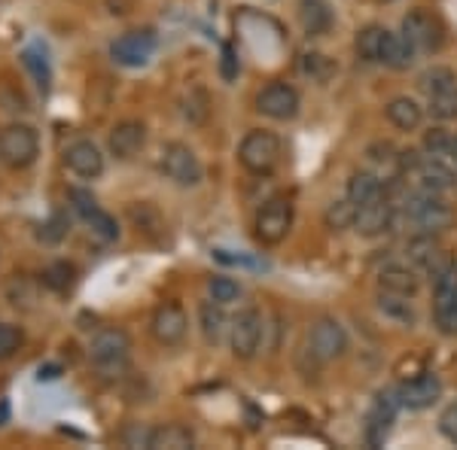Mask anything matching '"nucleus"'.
Listing matches in <instances>:
<instances>
[{"label": "nucleus", "mask_w": 457, "mask_h": 450, "mask_svg": "<svg viewBox=\"0 0 457 450\" xmlns=\"http://www.w3.org/2000/svg\"><path fill=\"white\" fill-rule=\"evenodd\" d=\"M403 217L409 219V225L415 228V234H439L454 223L452 204L442 201L436 192L411 189L403 198Z\"/></svg>", "instance_id": "1"}, {"label": "nucleus", "mask_w": 457, "mask_h": 450, "mask_svg": "<svg viewBox=\"0 0 457 450\" xmlns=\"http://www.w3.org/2000/svg\"><path fill=\"white\" fill-rule=\"evenodd\" d=\"M88 359L98 368L101 378H122L129 372L131 363V338L125 329L107 326L101 331H95L92 344H88Z\"/></svg>", "instance_id": "2"}, {"label": "nucleus", "mask_w": 457, "mask_h": 450, "mask_svg": "<svg viewBox=\"0 0 457 450\" xmlns=\"http://www.w3.org/2000/svg\"><path fill=\"white\" fill-rule=\"evenodd\" d=\"M281 159H284V143L275 131H265V128L247 131L238 146L241 168L253 176H271L278 171V165H281Z\"/></svg>", "instance_id": "3"}, {"label": "nucleus", "mask_w": 457, "mask_h": 450, "mask_svg": "<svg viewBox=\"0 0 457 450\" xmlns=\"http://www.w3.org/2000/svg\"><path fill=\"white\" fill-rule=\"evenodd\" d=\"M40 156V135L31 125L12 122L0 128V161L12 171H25Z\"/></svg>", "instance_id": "4"}, {"label": "nucleus", "mask_w": 457, "mask_h": 450, "mask_svg": "<svg viewBox=\"0 0 457 450\" xmlns=\"http://www.w3.org/2000/svg\"><path fill=\"white\" fill-rule=\"evenodd\" d=\"M159 171L168 176V180L174 183V186L180 189H193L202 183V161L193 150H189L187 143H180V140H168L165 146H162L159 152Z\"/></svg>", "instance_id": "5"}, {"label": "nucleus", "mask_w": 457, "mask_h": 450, "mask_svg": "<svg viewBox=\"0 0 457 450\" xmlns=\"http://www.w3.org/2000/svg\"><path fill=\"white\" fill-rule=\"evenodd\" d=\"M293 228V201L287 195H275L256 210L253 234L262 247H278Z\"/></svg>", "instance_id": "6"}, {"label": "nucleus", "mask_w": 457, "mask_h": 450, "mask_svg": "<svg viewBox=\"0 0 457 450\" xmlns=\"http://www.w3.org/2000/svg\"><path fill=\"white\" fill-rule=\"evenodd\" d=\"M308 353L317 363H336L348 353V331L333 316H320L312 329H308Z\"/></svg>", "instance_id": "7"}, {"label": "nucleus", "mask_w": 457, "mask_h": 450, "mask_svg": "<svg viewBox=\"0 0 457 450\" xmlns=\"http://www.w3.org/2000/svg\"><path fill=\"white\" fill-rule=\"evenodd\" d=\"M433 283V323L442 335H457V265H448Z\"/></svg>", "instance_id": "8"}, {"label": "nucleus", "mask_w": 457, "mask_h": 450, "mask_svg": "<svg viewBox=\"0 0 457 450\" xmlns=\"http://www.w3.org/2000/svg\"><path fill=\"white\" fill-rule=\"evenodd\" d=\"M403 37L415 53H439L445 43V28L430 10H411L403 16Z\"/></svg>", "instance_id": "9"}, {"label": "nucleus", "mask_w": 457, "mask_h": 450, "mask_svg": "<svg viewBox=\"0 0 457 450\" xmlns=\"http://www.w3.org/2000/svg\"><path fill=\"white\" fill-rule=\"evenodd\" d=\"M159 49V37L150 28H137V31H129L122 37H116L110 43V58L122 68H144L150 64V58L156 55Z\"/></svg>", "instance_id": "10"}, {"label": "nucleus", "mask_w": 457, "mask_h": 450, "mask_svg": "<svg viewBox=\"0 0 457 450\" xmlns=\"http://www.w3.org/2000/svg\"><path fill=\"white\" fill-rule=\"evenodd\" d=\"M299 107H302L299 92L290 83H281V79H271V83L262 86L260 94H256V113H262L265 119L290 122L299 116Z\"/></svg>", "instance_id": "11"}, {"label": "nucleus", "mask_w": 457, "mask_h": 450, "mask_svg": "<svg viewBox=\"0 0 457 450\" xmlns=\"http://www.w3.org/2000/svg\"><path fill=\"white\" fill-rule=\"evenodd\" d=\"M262 335H265V320L256 307H245L238 316L232 320L228 326V344H232V353L235 359H253L260 353V344H262Z\"/></svg>", "instance_id": "12"}, {"label": "nucleus", "mask_w": 457, "mask_h": 450, "mask_svg": "<svg viewBox=\"0 0 457 450\" xmlns=\"http://www.w3.org/2000/svg\"><path fill=\"white\" fill-rule=\"evenodd\" d=\"M150 331L162 347H180L183 341H187L189 316L180 305H177V301H165V305H159L156 311H153Z\"/></svg>", "instance_id": "13"}, {"label": "nucleus", "mask_w": 457, "mask_h": 450, "mask_svg": "<svg viewBox=\"0 0 457 450\" xmlns=\"http://www.w3.org/2000/svg\"><path fill=\"white\" fill-rule=\"evenodd\" d=\"M64 168L79 180H98L104 174V152L98 150L95 140H73L64 150Z\"/></svg>", "instance_id": "14"}, {"label": "nucleus", "mask_w": 457, "mask_h": 450, "mask_svg": "<svg viewBox=\"0 0 457 450\" xmlns=\"http://www.w3.org/2000/svg\"><path fill=\"white\" fill-rule=\"evenodd\" d=\"M396 223V204L390 198H375V201L357 208V219H353V232L363 238H378V234L390 232Z\"/></svg>", "instance_id": "15"}, {"label": "nucleus", "mask_w": 457, "mask_h": 450, "mask_svg": "<svg viewBox=\"0 0 457 450\" xmlns=\"http://www.w3.org/2000/svg\"><path fill=\"white\" fill-rule=\"evenodd\" d=\"M144 143H146V125L141 119H122L110 128V137H107L110 156L129 161L144 150Z\"/></svg>", "instance_id": "16"}, {"label": "nucleus", "mask_w": 457, "mask_h": 450, "mask_svg": "<svg viewBox=\"0 0 457 450\" xmlns=\"http://www.w3.org/2000/svg\"><path fill=\"white\" fill-rule=\"evenodd\" d=\"M396 393H400L403 408H409V411H424V408H430V405H436V402H439L442 383H439L436 374L424 372V374H418V378H411V380L400 383V387H396Z\"/></svg>", "instance_id": "17"}, {"label": "nucleus", "mask_w": 457, "mask_h": 450, "mask_svg": "<svg viewBox=\"0 0 457 450\" xmlns=\"http://www.w3.org/2000/svg\"><path fill=\"white\" fill-rule=\"evenodd\" d=\"M400 408H403V402H400V393H396V389H381V393L375 396L370 426H366V438H370V445H381V441L387 438V430L396 420V411Z\"/></svg>", "instance_id": "18"}, {"label": "nucleus", "mask_w": 457, "mask_h": 450, "mask_svg": "<svg viewBox=\"0 0 457 450\" xmlns=\"http://www.w3.org/2000/svg\"><path fill=\"white\" fill-rule=\"evenodd\" d=\"M378 290L405 295V299H415L418 290H421L418 268H409V265H387V268L378 271Z\"/></svg>", "instance_id": "19"}, {"label": "nucleus", "mask_w": 457, "mask_h": 450, "mask_svg": "<svg viewBox=\"0 0 457 450\" xmlns=\"http://www.w3.org/2000/svg\"><path fill=\"white\" fill-rule=\"evenodd\" d=\"M193 445H195V435L183 423L156 426V430H150V435H146V447L153 450H187Z\"/></svg>", "instance_id": "20"}, {"label": "nucleus", "mask_w": 457, "mask_h": 450, "mask_svg": "<svg viewBox=\"0 0 457 450\" xmlns=\"http://www.w3.org/2000/svg\"><path fill=\"white\" fill-rule=\"evenodd\" d=\"M385 113H387V122L400 131H415V128H421V122H424V107L418 104L415 98H405V94L390 101L385 107Z\"/></svg>", "instance_id": "21"}, {"label": "nucleus", "mask_w": 457, "mask_h": 450, "mask_svg": "<svg viewBox=\"0 0 457 450\" xmlns=\"http://www.w3.org/2000/svg\"><path fill=\"white\" fill-rule=\"evenodd\" d=\"M345 195H348L357 208H363V204H370L375 198L385 195V183H381V176L372 171H357V174H351L348 192H345Z\"/></svg>", "instance_id": "22"}, {"label": "nucleus", "mask_w": 457, "mask_h": 450, "mask_svg": "<svg viewBox=\"0 0 457 450\" xmlns=\"http://www.w3.org/2000/svg\"><path fill=\"white\" fill-rule=\"evenodd\" d=\"M385 40H387V28H381V25L360 28L357 40H353L357 58H363L366 64H381V49H385Z\"/></svg>", "instance_id": "23"}, {"label": "nucleus", "mask_w": 457, "mask_h": 450, "mask_svg": "<svg viewBox=\"0 0 457 450\" xmlns=\"http://www.w3.org/2000/svg\"><path fill=\"white\" fill-rule=\"evenodd\" d=\"M415 49L409 46L403 34H390L387 31V40H385V49H381V64L390 70H409L415 64Z\"/></svg>", "instance_id": "24"}, {"label": "nucleus", "mask_w": 457, "mask_h": 450, "mask_svg": "<svg viewBox=\"0 0 457 450\" xmlns=\"http://www.w3.org/2000/svg\"><path fill=\"white\" fill-rule=\"evenodd\" d=\"M302 28L308 31V37H320L329 31L333 25V12H329V4L327 0H302Z\"/></svg>", "instance_id": "25"}, {"label": "nucleus", "mask_w": 457, "mask_h": 450, "mask_svg": "<svg viewBox=\"0 0 457 450\" xmlns=\"http://www.w3.org/2000/svg\"><path fill=\"white\" fill-rule=\"evenodd\" d=\"M40 283L46 286V290L58 292V295L71 292L73 283H77V265L68 262V259H58L53 265H46V268L40 271Z\"/></svg>", "instance_id": "26"}, {"label": "nucleus", "mask_w": 457, "mask_h": 450, "mask_svg": "<svg viewBox=\"0 0 457 450\" xmlns=\"http://www.w3.org/2000/svg\"><path fill=\"white\" fill-rule=\"evenodd\" d=\"M198 320H202V335L208 344H220L223 341V331H226V314L220 301H202L198 307Z\"/></svg>", "instance_id": "27"}, {"label": "nucleus", "mask_w": 457, "mask_h": 450, "mask_svg": "<svg viewBox=\"0 0 457 450\" xmlns=\"http://www.w3.org/2000/svg\"><path fill=\"white\" fill-rule=\"evenodd\" d=\"M129 217H131V223L137 225V232H144L146 238H162V234H165V219H162V213L153 208L150 201L131 204Z\"/></svg>", "instance_id": "28"}, {"label": "nucleus", "mask_w": 457, "mask_h": 450, "mask_svg": "<svg viewBox=\"0 0 457 450\" xmlns=\"http://www.w3.org/2000/svg\"><path fill=\"white\" fill-rule=\"evenodd\" d=\"M336 61L329 55H323V53H305L299 58V73L305 79H312V83L317 86H323V83H329V79L336 77Z\"/></svg>", "instance_id": "29"}, {"label": "nucleus", "mask_w": 457, "mask_h": 450, "mask_svg": "<svg viewBox=\"0 0 457 450\" xmlns=\"http://www.w3.org/2000/svg\"><path fill=\"white\" fill-rule=\"evenodd\" d=\"M353 219H357V204L348 195L342 201H333L323 213V223H327L329 232H348V228H353Z\"/></svg>", "instance_id": "30"}, {"label": "nucleus", "mask_w": 457, "mask_h": 450, "mask_svg": "<svg viewBox=\"0 0 457 450\" xmlns=\"http://www.w3.org/2000/svg\"><path fill=\"white\" fill-rule=\"evenodd\" d=\"M83 223L88 225V232H92L98 241H104V243L120 241V223H116V217H110L107 210L95 208L92 213H86Z\"/></svg>", "instance_id": "31"}, {"label": "nucleus", "mask_w": 457, "mask_h": 450, "mask_svg": "<svg viewBox=\"0 0 457 450\" xmlns=\"http://www.w3.org/2000/svg\"><path fill=\"white\" fill-rule=\"evenodd\" d=\"M21 64L28 68V73L34 77V83L46 92L49 83H53V68H49V58L46 53H43L40 46H31V49H25L21 53Z\"/></svg>", "instance_id": "32"}, {"label": "nucleus", "mask_w": 457, "mask_h": 450, "mask_svg": "<svg viewBox=\"0 0 457 450\" xmlns=\"http://www.w3.org/2000/svg\"><path fill=\"white\" fill-rule=\"evenodd\" d=\"M378 307H381V311H385L387 316L400 320L403 326H415V311H411V301L405 299V295L378 290Z\"/></svg>", "instance_id": "33"}, {"label": "nucleus", "mask_w": 457, "mask_h": 450, "mask_svg": "<svg viewBox=\"0 0 457 450\" xmlns=\"http://www.w3.org/2000/svg\"><path fill=\"white\" fill-rule=\"evenodd\" d=\"M457 86V73L452 68H442V64H436V68H427L421 77H418V88L430 98V94L436 92H445V88Z\"/></svg>", "instance_id": "34"}, {"label": "nucleus", "mask_w": 457, "mask_h": 450, "mask_svg": "<svg viewBox=\"0 0 457 450\" xmlns=\"http://www.w3.org/2000/svg\"><path fill=\"white\" fill-rule=\"evenodd\" d=\"M68 228H71V219L68 213L55 210L53 217L46 219L40 228H37V241L46 243V247H55V243H62L64 238H68Z\"/></svg>", "instance_id": "35"}, {"label": "nucleus", "mask_w": 457, "mask_h": 450, "mask_svg": "<svg viewBox=\"0 0 457 450\" xmlns=\"http://www.w3.org/2000/svg\"><path fill=\"white\" fill-rule=\"evenodd\" d=\"M427 107H430V113L436 116L439 122L457 119V86L445 88V92L430 94V98H427Z\"/></svg>", "instance_id": "36"}, {"label": "nucleus", "mask_w": 457, "mask_h": 450, "mask_svg": "<svg viewBox=\"0 0 457 450\" xmlns=\"http://www.w3.org/2000/svg\"><path fill=\"white\" fill-rule=\"evenodd\" d=\"M208 292H211L213 301H220V305H232V301L241 299V283L235 277L220 274V277H211Z\"/></svg>", "instance_id": "37"}, {"label": "nucleus", "mask_w": 457, "mask_h": 450, "mask_svg": "<svg viewBox=\"0 0 457 450\" xmlns=\"http://www.w3.org/2000/svg\"><path fill=\"white\" fill-rule=\"evenodd\" d=\"M21 344H25V331L19 326H12V323H0V363L16 356L21 350Z\"/></svg>", "instance_id": "38"}, {"label": "nucleus", "mask_w": 457, "mask_h": 450, "mask_svg": "<svg viewBox=\"0 0 457 450\" xmlns=\"http://www.w3.org/2000/svg\"><path fill=\"white\" fill-rule=\"evenodd\" d=\"M448 150H452V131L445 128H430L424 135V152L433 159H445Z\"/></svg>", "instance_id": "39"}, {"label": "nucleus", "mask_w": 457, "mask_h": 450, "mask_svg": "<svg viewBox=\"0 0 457 450\" xmlns=\"http://www.w3.org/2000/svg\"><path fill=\"white\" fill-rule=\"evenodd\" d=\"M208 113H211L208 94H204L202 88H193V92H189V98H187V107H183V116H187L189 122L202 125L204 119H208Z\"/></svg>", "instance_id": "40"}, {"label": "nucleus", "mask_w": 457, "mask_h": 450, "mask_svg": "<svg viewBox=\"0 0 457 450\" xmlns=\"http://www.w3.org/2000/svg\"><path fill=\"white\" fill-rule=\"evenodd\" d=\"M68 204H71L73 213H77L79 219H83L86 213H92L95 208H98V201H95L92 192H88V189H79V186L68 189Z\"/></svg>", "instance_id": "41"}, {"label": "nucleus", "mask_w": 457, "mask_h": 450, "mask_svg": "<svg viewBox=\"0 0 457 450\" xmlns=\"http://www.w3.org/2000/svg\"><path fill=\"white\" fill-rule=\"evenodd\" d=\"M241 73V61H238V53H235V46H223V58H220V77L226 79V83H235Z\"/></svg>", "instance_id": "42"}, {"label": "nucleus", "mask_w": 457, "mask_h": 450, "mask_svg": "<svg viewBox=\"0 0 457 450\" xmlns=\"http://www.w3.org/2000/svg\"><path fill=\"white\" fill-rule=\"evenodd\" d=\"M439 432L445 435L448 441H454V445H457V402H452L439 414Z\"/></svg>", "instance_id": "43"}, {"label": "nucleus", "mask_w": 457, "mask_h": 450, "mask_svg": "<svg viewBox=\"0 0 457 450\" xmlns=\"http://www.w3.org/2000/svg\"><path fill=\"white\" fill-rule=\"evenodd\" d=\"M55 378H62V365L49 363V365L37 368V380H55Z\"/></svg>", "instance_id": "44"}, {"label": "nucleus", "mask_w": 457, "mask_h": 450, "mask_svg": "<svg viewBox=\"0 0 457 450\" xmlns=\"http://www.w3.org/2000/svg\"><path fill=\"white\" fill-rule=\"evenodd\" d=\"M10 423V402L6 398H0V426Z\"/></svg>", "instance_id": "45"}, {"label": "nucleus", "mask_w": 457, "mask_h": 450, "mask_svg": "<svg viewBox=\"0 0 457 450\" xmlns=\"http://www.w3.org/2000/svg\"><path fill=\"white\" fill-rule=\"evenodd\" d=\"M445 159L457 168V135H452V150H448V156H445Z\"/></svg>", "instance_id": "46"}]
</instances>
